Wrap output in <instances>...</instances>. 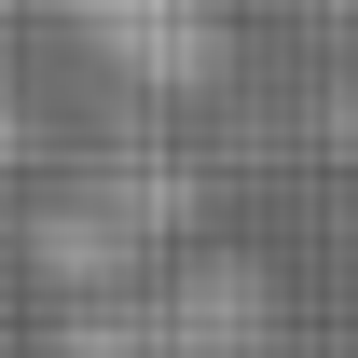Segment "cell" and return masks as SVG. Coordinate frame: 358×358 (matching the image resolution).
Instances as JSON below:
<instances>
[{
  "label": "cell",
  "mask_w": 358,
  "mask_h": 358,
  "mask_svg": "<svg viewBox=\"0 0 358 358\" xmlns=\"http://www.w3.org/2000/svg\"><path fill=\"white\" fill-rule=\"evenodd\" d=\"M55 14H69V28H83V42L110 55L124 83H152V96H193V83H221V55H234L207 0H55Z\"/></svg>",
  "instance_id": "cell-1"
}]
</instances>
